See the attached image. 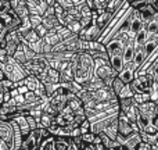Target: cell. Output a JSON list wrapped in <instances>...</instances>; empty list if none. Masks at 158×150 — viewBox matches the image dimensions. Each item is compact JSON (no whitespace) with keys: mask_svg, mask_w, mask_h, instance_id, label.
I'll use <instances>...</instances> for the list:
<instances>
[{"mask_svg":"<svg viewBox=\"0 0 158 150\" xmlns=\"http://www.w3.org/2000/svg\"><path fill=\"white\" fill-rule=\"evenodd\" d=\"M75 72V81L85 86L92 79H94V58L86 52L77 53L71 61Z\"/></svg>","mask_w":158,"mask_h":150,"instance_id":"cell-1","label":"cell"},{"mask_svg":"<svg viewBox=\"0 0 158 150\" xmlns=\"http://www.w3.org/2000/svg\"><path fill=\"white\" fill-rule=\"evenodd\" d=\"M94 78L101 79L107 86L111 88L115 78H118V72L114 71L110 61L103 60V58H97V60H94Z\"/></svg>","mask_w":158,"mask_h":150,"instance_id":"cell-2","label":"cell"},{"mask_svg":"<svg viewBox=\"0 0 158 150\" xmlns=\"http://www.w3.org/2000/svg\"><path fill=\"white\" fill-rule=\"evenodd\" d=\"M0 71L4 72L6 78L10 79L14 84H19L22 82L25 78H28V74L25 71V68L22 66H19L18 63H15L13 57H10V60L6 64H0Z\"/></svg>","mask_w":158,"mask_h":150,"instance_id":"cell-3","label":"cell"},{"mask_svg":"<svg viewBox=\"0 0 158 150\" xmlns=\"http://www.w3.org/2000/svg\"><path fill=\"white\" fill-rule=\"evenodd\" d=\"M118 132H119L118 143L123 145V143L128 139H131L135 134L140 132V129H139V126H137V124H132L125 114L119 113V115H118Z\"/></svg>","mask_w":158,"mask_h":150,"instance_id":"cell-4","label":"cell"},{"mask_svg":"<svg viewBox=\"0 0 158 150\" xmlns=\"http://www.w3.org/2000/svg\"><path fill=\"white\" fill-rule=\"evenodd\" d=\"M52 138V134L49 132V129L44 128H39L36 131H32L22 142V148L24 150H39V148L42 146V143L46 139Z\"/></svg>","mask_w":158,"mask_h":150,"instance_id":"cell-5","label":"cell"},{"mask_svg":"<svg viewBox=\"0 0 158 150\" xmlns=\"http://www.w3.org/2000/svg\"><path fill=\"white\" fill-rule=\"evenodd\" d=\"M24 68H25V71H27L28 76L32 75V76H36V78L40 79L52 67H50V63L44 58L43 54H38V57H36L35 60L25 64Z\"/></svg>","mask_w":158,"mask_h":150,"instance_id":"cell-6","label":"cell"},{"mask_svg":"<svg viewBox=\"0 0 158 150\" xmlns=\"http://www.w3.org/2000/svg\"><path fill=\"white\" fill-rule=\"evenodd\" d=\"M0 25H4L10 32H18L22 28V21L15 11L10 8L8 11L0 14Z\"/></svg>","mask_w":158,"mask_h":150,"instance_id":"cell-7","label":"cell"},{"mask_svg":"<svg viewBox=\"0 0 158 150\" xmlns=\"http://www.w3.org/2000/svg\"><path fill=\"white\" fill-rule=\"evenodd\" d=\"M131 89L135 95L151 93V89H153V78L147 74L137 75V78L131 84Z\"/></svg>","mask_w":158,"mask_h":150,"instance_id":"cell-8","label":"cell"},{"mask_svg":"<svg viewBox=\"0 0 158 150\" xmlns=\"http://www.w3.org/2000/svg\"><path fill=\"white\" fill-rule=\"evenodd\" d=\"M0 139L14 150V126L11 121H0Z\"/></svg>","mask_w":158,"mask_h":150,"instance_id":"cell-9","label":"cell"},{"mask_svg":"<svg viewBox=\"0 0 158 150\" xmlns=\"http://www.w3.org/2000/svg\"><path fill=\"white\" fill-rule=\"evenodd\" d=\"M10 3H11V8H13L17 13V15L21 18L22 24L29 21L31 13H29V10H28L27 0H10Z\"/></svg>","mask_w":158,"mask_h":150,"instance_id":"cell-10","label":"cell"},{"mask_svg":"<svg viewBox=\"0 0 158 150\" xmlns=\"http://www.w3.org/2000/svg\"><path fill=\"white\" fill-rule=\"evenodd\" d=\"M27 6L31 15H40L43 17L49 8L47 0H27Z\"/></svg>","mask_w":158,"mask_h":150,"instance_id":"cell-11","label":"cell"},{"mask_svg":"<svg viewBox=\"0 0 158 150\" xmlns=\"http://www.w3.org/2000/svg\"><path fill=\"white\" fill-rule=\"evenodd\" d=\"M118 78L123 82L125 85H131L135 79L137 78V71L133 68V64H125L123 70L118 74Z\"/></svg>","mask_w":158,"mask_h":150,"instance_id":"cell-12","label":"cell"},{"mask_svg":"<svg viewBox=\"0 0 158 150\" xmlns=\"http://www.w3.org/2000/svg\"><path fill=\"white\" fill-rule=\"evenodd\" d=\"M74 142L69 136H53V150H74Z\"/></svg>","mask_w":158,"mask_h":150,"instance_id":"cell-13","label":"cell"},{"mask_svg":"<svg viewBox=\"0 0 158 150\" xmlns=\"http://www.w3.org/2000/svg\"><path fill=\"white\" fill-rule=\"evenodd\" d=\"M60 75H61V84H69V82L75 81V72L72 68L71 61L63 63V66L60 67Z\"/></svg>","mask_w":158,"mask_h":150,"instance_id":"cell-14","label":"cell"},{"mask_svg":"<svg viewBox=\"0 0 158 150\" xmlns=\"http://www.w3.org/2000/svg\"><path fill=\"white\" fill-rule=\"evenodd\" d=\"M40 82L43 85H60L61 84V75L60 70L50 68L43 76L40 78Z\"/></svg>","mask_w":158,"mask_h":150,"instance_id":"cell-15","label":"cell"},{"mask_svg":"<svg viewBox=\"0 0 158 150\" xmlns=\"http://www.w3.org/2000/svg\"><path fill=\"white\" fill-rule=\"evenodd\" d=\"M139 109H140V113L143 115H146V117H148L150 120L158 117V103L154 100H150L147 103L142 104V106H139Z\"/></svg>","mask_w":158,"mask_h":150,"instance_id":"cell-16","label":"cell"},{"mask_svg":"<svg viewBox=\"0 0 158 150\" xmlns=\"http://www.w3.org/2000/svg\"><path fill=\"white\" fill-rule=\"evenodd\" d=\"M86 4L89 6L98 17V15H101L104 11H107L110 0H86Z\"/></svg>","mask_w":158,"mask_h":150,"instance_id":"cell-17","label":"cell"},{"mask_svg":"<svg viewBox=\"0 0 158 150\" xmlns=\"http://www.w3.org/2000/svg\"><path fill=\"white\" fill-rule=\"evenodd\" d=\"M22 85H24V86H27L29 92H36V90H39V88L42 86V82H40V79L36 78V76L29 75L28 78H25L22 82L17 84V88H18V86H22Z\"/></svg>","mask_w":158,"mask_h":150,"instance_id":"cell-18","label":"cell"},{"mask_svg":"<svg viewBox=\"0 0 158 150\" xmlns=\"http://www.w3.org/2000/svg\"><path fill=\"white\" fill-rule=\"evenodd\" d=\"M158 14V11L156 10V7L153 6V3H151V0H148V4L144 8H143L142 11H140V17H142V19L144 21V24L147 25V22H150L151 19L154 18Z\"/></svg>","mask_w":158,"mask_h":150,"instance_id":"cell-19","label":"cell"},{"mask_svg":"<svg viewBox=\"0 0 158 150\" xmlns=\"http://www.w3.org/2000/svg\"><path fill=\"white\" fill-rule=\"evenodd\" d=\"M17 110H18V106H17L15 99H11V100L0 104V115L14 114V113H17Z\"/></svg>","mask_w":158,"mask_h":150,"instance_id":"cell-20","label":"cell"},{"mask_svg":"<svg viewBox=\"0 0 158 150\" xmlns=\"http://www.w3.org/2000/svg\"><path fill=\"white\" fill-rule=\"evenodd\" d=\"M118 115H119V114H118ZM104 134H106L111 140H114V142H118V136H119V132H118V117L115 118V120L112 121L111 124H110L108 128L104 131Z\"/></svg>","mask_w":158,"mask_h":150,"instance_id":"cell-21","label":"cell"},{"mask_svg":"<svg viewBox=\"0 0 158 150\" xmlns=\"http://www.w3.org/2000/svg\"><path fill=\"white\" fill-rule=\"evenodd\" d=\"M135 56H136V46H135V41H133V42H131V43L126 45L125 52H123V60H125V64L133 63Z\"/></svg>","mask_w":158,"mask_h":150,"instance_id":"cell-22","label":"cell"},{"mask_svg":"<svg viewBox=\"0 0 158 150\" xmlns=\"http://www.w3.org/2000/svg\"><path fill=\"white\" fill-rule=\"evenodd\" d=\"M150 33L147 32V29H143L142 32H139L136 36H135V46H136V49H140V47H144V45L148 42V39H150Z\"/></svg>","mask_w":158,"mask_h":150,"instance_id":"cell-23","label":"cell"},{"mask_svg":"<svg viewBox=\"0 0 158 150\" xmlns=\"http://www.w3.org/2000/svg\"><path fill=\"white\" fill-rule=\"evenodd\" d=\"M107 85L104 84L101 79H97V78H94V79H92V81L89 82V84H86L83 86V89L85 90H87V92H96V90H100V89H103V88H106Z\"/></svg>","mask_w":158,"mask_h":150,"instance_id":"cell-24","label":"cell"},{"mask_svg":"<svg viewBox=\"0 0 158 150\" xmlns=\"http://www.w3.org/2000/svg\"><path fill=\"white\" fill-rule=\"evenodd\" d=\"M17 124H18V126H19V129H21V132H22V136H24V139L28 136V135L32 132V129H31V126H29V124H28V120H27V115H24V117H19V118H17Z\"/></svg>","mask_w":158,"mask_h":150,"instance_id":"cell-25","label":"cell"},{"mask_svg":"<svg viewBox=\"0 0 158 150\" xmlns=\"http://www.w3.org/2000/svg\"><path fill=\"white\" fill-rule=\"evenodd\" d=\"M140 142H143V138H142V134H140V132H137V134H135L131 139L126 140V142L123 143V146H125L128 150H135V149H136V146L139 145Z\"/></svg>","mask_w":158,"mask_h":150,"instance_id":"cell-26","label":"cell"},{"mask_svg":"<svg viewBox=\"0 0 158 150\" xmlns=\"http://www.w3.org/2000/svg\"><path fill=\"white\" fill-rule=\"evenodd\" d=\"M15 89H17V85L14 84V82H11L10 79H3V81H0V95L11 93Z\"/></svg>","mask_w":158,"mask_h":150,"instance_id":"cell-27","label":"cell"},{"mask_svg":"<svg viewBox=\"0 0 158 150\" xmlns=\"http://www.w3.org/2000/svg\"><path fill=\"white\" fill-rule=\"evenodd\" d=\"M56 121V117L52 114H47V113L43 111V115L40 117V120H39V124H40V128H44V129H49L50 126L54 124Z\"/></svg>","mask_w":158,"mask_h":150,"instance_id":"cell-28","label":"cell"},{"mask_svg":"<svg viewBox=\"0 0 158 150\" xmlns=\"http://www.w3.org/2000/svg\"><path fill=\"white\" fill-rule=\"evenodd\" d=\"M14 60H15V63H18L19 66L24 67L25 64L28 63V58H27V54H25V50H24V46H22V43L19 45L18 50H17V53L14 54Z\"/></svg>","mask_w":158,"mask_h":150,"instance_id":"cell-29","label":"cell"},{"mask_svg":"<svg viewBox=\"0 0 158 150\" xmlns=\"http://www.w3.org/2000/svg\"><path fill=\"white\" fill-rule=\"evenodd\" d=\"M125 115L129 118V121H131L132 124H137V118H139V115H140L139 106H137V104H133V106L129 109V111L126 113Z\"/></svg>","mask_w":158,"mask_h":150,"instance_id":"cell-30","label":"cell"},{"mask_svg":"<svg viewBox=\"0 0 158 150\" xmlns=\"http://www.w3.org/2000/svg\"><path fill=\"white\" fill-rule=\"evenodd\" d=\"M133 104H135L133 99H121L119 103H118V107H119V113H122V114H126V113L129 111V109H131Z\"/></svg>","mask_w":158,"mask_h":150,"instance_id":"cell-31","label":"cell"},{"mask_svg":"<svg viewBox=\"0 0 158 150\" xmlns=\"http://www.w3.org/2000/svg\"><path fill=\"white\" fill-rule=\"evenodd\" d=\"M153 100L151 99V93H140V95H135L133 96V101L137 106H142V104L147 103V101Z\"/></svg>","mask_w":158,"mask_h":150,"instance_id":"cell-32","label":"cell"},{"mask_svg":"<svg viewBox=\"0 0 158 150\" xmlns=\"http://www.w3.org/2000/svg\"><path fill=\"white\" fill-rule=\"evenodd\" d=\"M146 29H147V32L150 33V35H156V33H158V14L150 22H147Z\"/></svg>","mask_w":158,"mask_h":150,"instance_id":"cell-33","label":"cell"},{"mask_svg":"<svg viewBox=\"0 0 158 150\" xmlns=\"http://www.w3.org/2000/svg\"><path fill=\"white\" fill-rule=\"evenodd\" d=\"M128 3H129V7H131L132 10L140 13V11L148 4V0H139V2H128Z\"/></svg>","mask_w":158,"mask_h":150,"instance_id":"cell-34","label":"cell"},{"mask_svg":"<svg viewBox=\"0 0 158 150\" xmlns=\"http://www.w3.org/2000/svg\"><path fill=\"white\" fill-rule=\"evenodd\" d=\"M96 139H97V135L93 134L92 131L86 132V134H82V140H83L85 145H92V143L96 142Z\"/></svg>","mask_w":158,"mask_h":150,"instance_id":"cell-35","label":"cell"},{"mask_svg":"<svg viewBox=\"0 0 158 150\" xmlns=\"http://www.w3.org/2000/svg\"><path fill=\"white\" fill-rule=\"evenodd\" d=\"M57 2H58V4H60L65 11H69V10H72L74 7H77L75 0H57Z\"/></svg>","mask_w":158,"mask_h":150,"instance_id":"cell-36","label":"cell"},{"mask_svg":"<svg viewBox=\"0 0 158 150\" xmlns=\"http://www.w3.org/2000/svg\"><path fill=\"white\" fill-rule=\"evenodd\" d=\"M29 22H31V25H32L33 29H36L39 25H42V22H43V17H40V15H31L29 17Z\"/></svg>","mask_w":158,"mask_h":150,"instance_id":"cell-37","label":"cell"},{"mask_svg":"<svg viewBox=\"0 0 158 150\" xmlns=\"http://www.w3.org/2000/svg\"><path fill=\"white\" fill-rule=\"evenodd\" d=\"M153 146L154 145H151V143L144 142V140H143V142H140L139 145L136 146V149L135 150H153Z\"/></svg>","mask_w":158,"mask_h":150,"instance_id":"cell-38","label":"cell"},{"mask_svg":"<svg viewBox=\"0 0 158 150\" xmlns=\"http://www.w3.org/2000/svg\"><path fill=\"white\" fill-rule=\"evenodd\" d=\"M35 31H36V32H38V33H39V36H40V38H42V39H44V38H46V36H47V35H49V31H47V29H46V28H44V27H43V24H42V25H39V27H38V28H36V29H35Z\"/></svg>","mask_w":158,"mask_h":150,"instance_id":"cell-39","label":"cell"},{"mask_svg":"<svg viewBox=\"0 0 158 150\" xmlns=\"http://www.w3.org/2000/svg\"><path fill=\"white\" fill-rule=\"evenodd\" d=\"M0 150H11V148L4 142V140L0 139Z\"/></svg>","mask_w":158,"mask_h":150,"instance_id":"cell-40","label":"cell"},{"mask_svg":"<svg viewBox=\"0 0 158 150\" xmlns=\"http://www.w3.org/2000/svg\"><path fill=\"white\" fill-rule=\"evenodd\" d=\"M114 150H128V149H126L123 145H121V146H118V148H115Z\"/></svg>","mask_w":158,"mask_h":150,"instance_id":"cell-41","label":"cell"}]
</instances>
